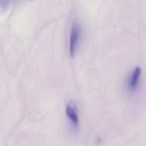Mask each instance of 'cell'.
<instances>
[{"label": "cell", "instance_id": "cell-3", "mask_svg": "<svg viewBox=\"0 0 146 146\" xmlns=\"http://www.w3.org/2000/svg\"><path fill=\"white\" fill-rule=\"evenodd\" d=\"M65 114L67 116V119L70 122L73 129L77 130L80 125L79 118V110L75 101H69L65 107Z\"/></svg>", "mask_w": 146, "mask_h": 146}, {"label": "cell", "instance_id": "cell-2", "mask_svg": "<svg viewBox=\"0 0 146 146\" xmlns=\"http://www.w3.org/2000/svg\"><path fill=\"white\" fill-rule=\"evenodd\" d=\"M141 76L142 69L139 66H136L133 70L130 72L125 82L126 89L129 93H135L140 87L141 84Z\"/></svg>", "mask_w": 146, "mask_h": 146}, {"label": "cell", "instance_id": "cell-1", "mask_svg": "<svg viewBox=\"0 0 146 146\" xmlns=\"http://www.w3.org/2000/svg\"><path fill=\"white\" fill-rule=\"evenodd\" d=\"M82 37V28L80 26V24L78 22H74L72 24L70 30V35H69V44H68V49H69V55L71 58L76 55L78 48H79L80 41H81Z\"/></svg>", "mask_w": 146, "mask_h": 146}]
</instances>
